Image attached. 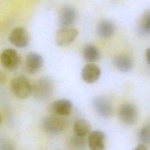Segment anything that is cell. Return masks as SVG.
I'll list each match as a JSON object with an SVG mask.
<instances>
[{"mask_svg": "<svg viewBox=\"0 0 150 150\" xmlns=\"http://www.w3.org/2000/svg\"><path fill=\"white\" fill-rule=\"evenodd\" d=\"M54 90L53 80L47 77H43L36 80L32 85L33 96L38 100L44 101L48 99Z\"/></svg>", "mask_w": 150, "mask_h": 150, "instance_id": "1", "label": "cell"}, {"mask_svg": "<svg viewBox=\"0 0 150 150\" xmlns=\"http://www.w3.org/2000/svg\"><path fill=\"white\" fill-rule=\"evenodd\" d=\"M11 88L13 93L19 98L28 97L32 91V85L25 76L14 77L11 82Z\"/></svg>", "mask_w": 150, "mask_h": 150, "instance_id": "2", "label": "cell"}, {"mask_svg": "<svg viewBox=\"0 0 150 150\" xmlns=\"http://www.w3.org/2000/svg\"><path fill=\"white\" fill-rule=\"evenodd\" d=\"M43 126L45 131L49 134L56 135L63 131L67 126V121L62 116L52 114L46 117Z\"/></svg>", "mask_w": 150, "mask_h": 150, "instance_id": "3", "label": "cell"}, {"mask_svg": "<svg viewBox=\"0 0 150 150\" xmlns=\"http://www.w3.org/2000/svg\"><path fill=\"white\" fill-rule=\"evenodd\" d=\"M0 60L2 66L8 70L16 69L21 64V57L16 50L13 49H6L1 54Z\"/></svg>", "mask_w": 150, "mask_h": 150, "instance_id": "4", "label": "cell"}, {"mask_svg": "<svg viewBox=\"0 0 150 150\" xmlns=\"http://www.w3.org/2000/svg\"><path fill=\"white\" fill-rule=\"evenodd\" d=\"M118 117L125 124L132 125L135 124L138 117V112L137 107L131 103L122 104L118 111Z\"/></svg>", "mask_w": 150, "mask_h": 150, "instance_id": "5", "label": "cell"}, {"mask_svg": "<svg viewBox=\"0 0 150 150\" xmlns=\"http://www.w3.org/2000/svg\"><path fill=\"white\" fill-rule=\"evenodd\" d=\"M77 12L76 8L70 5L63 6L59 11V23L62 27H70L77 19Z\"/></svg>", "mask_w": 150, "mask_h": 150, "instance_id": "6", "label": "cell"}, {"mask_svg": "<svg viewBox=\"0 0 150 150\" xmlns=\"http://www.w3.org/2000/svg\"><path fill=\"white\" fill-rule=\"evenodd\" d=\"M78 35V30L72 27H62L56 32L55 41L60 46H66L73 42Z\"/></svg>", "mask_w": 150, "mask_h": 150, "instance_id": "7", "label": "cell"}, {"mask_svg": "<svg viewBox=\"0 0 150 150\" xmlns=\"http://www.w3.org/2000/svg\"><path fill=\"white\" fill-rule=\"evenodd\" d=\"M93 106L100 116L107 118L112 113V105L110 101L105 96H97L93 100Z\"/></svg>", "mask_w": 150, "mask_h": 150, "instance_id": "8", "label": "cell"}, {"mask_svg": "<svg viewBox=\"0 0 150 150\" xmlns=\"http://www.w3.org/2000/svg\"><path fill=\"white\" fill-rule=\"evenodd\" d=\"M29 39L28 31L23 27L15 28L9 35L11 43L18 48L26 47L29 42Z\"/></svg>", "mask_w": 150, "mask_h": 150, "instance_id": "9", "label": "cell"}, {"mask_svg": "<svg viewBox=\"0 0 150 150\" xmlns=\"http://www.w3.org/2000/svg\"><path fill=\"white\" fill-rule=\"evenodd\" d=\"M43 64V59L37 53L31 52L27 54L25 60V68L29 74H35L39 71Z\"/></svg>", "mask_w": 150, "mask_h": 150, "instance_id": "10", "label": "cell"}, {"mask_svg": "<svg viewBox=\"0 0 150 150\" xmlns=\"http://www.w3.org/2000/svg\"><path fill=\"white\" fill-rule=\"evenodd\" d=\"M83 80L88 83L96 82L101 75V70L94 63H88L84 66L81 73Z\"/></svg>", "mask_w": 150, "mask_h": 150, "instance_id": "11", "label": "cell"}, {"mask_svg": "<svg viewBox=\"0 0 150 150\" xmlns=\"http://www.w3.org/2000/svg\"><path fill=\"white\" fill-rule=\"evenodd\" d=\"M73 104L70 100L62 98L53 102L51 110L54 114L59 116H67L69 115L72 110Z\"/></svg>", "mask_w": 150, "mask_h": 150, "instance_id": "12", "label": "cell"}, {"mask_svg": "<svg viewBox=\"0 0 150 150\" xmlns=\"http://www.w3.org/2000/svg\"><path fill=\"white\" fill-rule=\"evenodd\" d=\"M105 134L101 131H92L88 138V143L91 150H104L105 148Z\"/></svg>", "mask_w": 150, "mask_h": 150, "instance_id": "13", "label": "cell"}, {"mask_svg": "<svg viewBox=\"0 0 150 150\" xmlns=\"http://www.w3.org/2000/svg\"><path fill=\"white\" fill-rule=\"evenodd\" d=\"M113 64L119 71L128 72L132 68L133 60L128 55L120 54L114 58Z\"/></svg>", "mask_w": 150, "mask_h": 150, "instance_id": "14", "label": "cell"}, {"mask_svg": "<svg viewBox=\"0 0 150 150\" xmlns=\"http://www.w3.org/2000/svg\"><path fill=\"white\" fill-rule=\"evenodd\" d=\"M114 23L109 20H103L98 25L97 32L98 35L103 38L111 37L115 32Z\"/></svg>", "mask_w": 150, "mask_h": 150, "instance_id": "15", "label": "cell"}, {"mask_svg": "<svg viewBox=\"0 0 150 150\" xmlns=\"http://www.w3.org/2000/svg\"><path fill=\"white\" fill-rule=\"evenodd\" d=\"M137 29L141 35L150 36V9L145 11L141 15L138 23Z\"/></svg>", "mask_w": 150, "mask_h": 150, "instance_id": "16", "label": "cell"}, {"mask_svg": "<svg viewBox=\"0 0 150 150\" xmlns=\"http://www.w3.org/2000/svg\"><path fill=\"white\" fill-rule=\"evenodd\" d=\"M90 129L91 126L90 123L84 119H79L77 120L73 125L74 134L80 137H85L89 134Z\"/></svg>", "mask_w": 150, "mask_h": 150, "instance_id": "17", "label": "cell"}, {"mask_svg": "<svg viewBox=\"0 0 150 150\" xmlns=\"http://www.w3.org/2000/svg\"><path fill=\"white\" fill-rule=\"evenodd\" d=\"M84 59L88 62L97 61L100 57V53L98 49L94 45H88L86 46L83 52Z\"/></svg>", "mask_w": 150, "mask_h": 150, "instance_id": "18", "label": "cell"}, {"mask_svg": "<svg viewBox=\"0 0 150 150\" xmlns=\"http://www.w3.org/2000/svg\"><path fill=\"white\" fill-rule=\"evenodd\" d=\"M67 145L69 150H84L86 146L84 137L78 136L74 134L69 138Z\"/></svg>", "mask_w": 150, "mask_h": 150, "instance_id": "19", "label": "cell"}, {"mask_svg": "<svg viewBox=\"0 0 150 150\" xmlns=\"http://www.w3.org/2000/svg\"><path fill=\"white\" fill-rule=\"evenodd\" d=\"M138 138L141 144L145 145L148 149L150 148V123L144 125L139 131Z\"/></svg>", "mask_w": 150, "mask_h": 150, "instance_id": "20", "label": "cell"}, {"mask_svg": "<svg viewBox=\"0 0 150 150\" xmlns=\"http://www.w3.org/2000/svg\"><path fill=\"white\" fill-rule=\"evenodd\" d=\"M0 150H15V148L9 141L7 139H1Z\"/></svg>", "mask_w": 150, "mask_h": 150, "instance_id": "21", "label": "cell"}, {"mask_svg": "<svg viewBox=\"0 0 150 150\" xmlns=\"http://www.w3.org/2000/svg\"><path fill=\"white\" fill-rule=\"evenodd\" d=\"M6 80V74L0 70V84H3Z\"/></svg>", "mask_w": 150, "mask_h": 150, "instance_id": "22", "label": "cell"}, {"mask_svg": "<svg viewBox=\"0 0 150 150\" xmlns=\"http://www.w3.org/2000/svg\"><path fill=\"white\" fill-rule=\"evenodd\" d=\"M145 58L147 62L150 64V47L148 48L145 53Z\"/></svg>", "mask_w": 150, "mask_h": 150, "instance_id": "23", "label": "cell"}, {"mask_svg": "<svg viewBox=\"0 0 150 150\" xmlns=\"http://www.w3.org/2000/svg\"><path fill=\"white\" fill-rule=\"evenodd\" d=\"M134 150H148V148L145 145L139 144Z\"/></svg>", "mask_w": 150, "mask_h": 150, "instance_id": "24", "label": "cell"}, {"mask_svg": "<svg viewBox=\"0 0 150 150\" xmlns=\"http://www.w3.org/2000/svg\"><path fill=\"white\" fill-rule=\"evenodd\" d=\"M0 122H1V117H0Z\"/></svg>", "mask_w": 150, "mask_h": 150, "instance_id": "25", "label": "cell"}]
</instances>
